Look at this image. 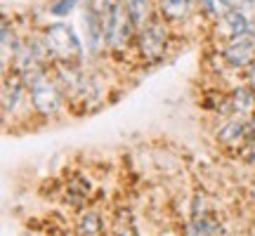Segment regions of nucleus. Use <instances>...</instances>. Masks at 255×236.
Masks as SVG:
<instances>
[{
	"mask_svg": "<svg viewBox=\"0 0 255 236\" xmlns=\"http://www.w3.org/2000/svg\"><path fill=\"white\" fill-rule=\"evenodd\" d=\"M45 47L47 52H52L64 64H73L76 59H81V52H83L81 40L73 33V28L69 24H62V21L50 24L45 28Z\"/></svg>",
	"mask_w": 255,
	"mask_h": 236,
	"instance_id": "obj_1",
	"label": "nucleus"
},
{
	"mask_svg": "<svg viewBox=\"0 0 255 236\" xmlns=\"http://www.w3.org/2000/svg\"><path fill=\"white\" fill-rule=\"evenodd\" d=\"M21 81L31 85V102H33V107H36L40 114H55L59 107H62V97H59V90H57L55 83H50L45 78V73L33 69V71H28L21 76Z\"/></svg>",
	"mask_w": 255,
	"mask_h": 236,
	"instance_id": "obj_2",
	"label": "nucleus"
},
{
	"mask_svg": "<svg viewBox=\"0 0 255 236\" xmlns=\"http://www.w3.org/2000/svg\"><path fill=\"white\" fill-rule=\"evenodd\" d=\"M165 50V28L158 21H149L139 28V52L146 62H156Z\"/></svg>",
	"mask_w": 255,
	"mask_h": 236,
	"instance_id": "obj_3",
	"label": "nucleus"
},
{
	"mask_svg": "<svg viewBox=\"0 0 255 236\" xmlns=\"http://www.w3.org/2000/svg\"><path fill=\"white\" fill-rule=\"evenodd\" d=\"M218 33L229 38V43L239 40V38H246L251 33V21H248L246 12L244 9H229L225 17L218 19Z\"/></svg>",
	"mask_w": 255,
	"mask_h": 236,
	"instance_id": "obj_4",
	"label": "nucleus"
},
{
	"mask_svg": "<svg viewBox=\"0 0 255 236\" xmlns=\"http://www.w3.org/2000/svg\"><path fill=\"white\" fill-rule=\"evenodd\" d=\"M225 62L234 69H244V66H251L255 62V43L248 40V38H239V40H232L227 47H225Z\"/></svg>",
	"mask_w": 255,
	"mask_h": 236,
	"instance_id": "obj_5",
	"label": "nucleus"
},
{
	"mask_svg": "<svg viewBox=\"0 0 255 236\" xmlns=\"http://www.w3.org/2000/svg\"><path fill=\"white\" fill-rule=\"evenodd\" d=\"M161 5V14L170 21H182L189 14L191 0H158Z\"/></svg>",
	"mask_w": 255,
	"mask_h": 236,
	"instance_id": "obj_6",
	"label": "nucleus"
},
{
	"mask_svg": "<svg viewBox=\"0 0 255 236\" xmlns=\"http://www.w3.org/2000/svg\"><path fill=\"white\" fill-rule=\"evenodd\" d=\"M232 109L237 114H253L255 111V92L251 88H237L232 95Z\"/></svg>",
	"mask_w": 255,
	"mask_h": 236,
	"instance_id": "obj_7",
	"label": "nucleus"
},
{
	"mask_svg": "<svg viewBox=\"0 0 255 236\" xmlns=\"http://www.w3.org/2000/svg\"><path fill=\"white\" fill-rule=\"evenodd\" d=\"M244 135H246V123L241 118H232V120H227L225 125L220 127V139L225 144H237Z\"/></svg>",
	"mask_w": 255,
	"mask_h": 236,
	"instance_id": "obj_8",
	"label": "nucleus"
},
{
	"mask_svg": "<svg viewBox=\"0 0 255 236\" xmlns=\"http://www.w3.org/2000/svg\"><path fill=\"white\" fill-rule=\"evenodd\" d=\"M123 2V7L128 9V14L132 19V24L135 28H142L146 24V14H149V9H146V0H121Z\"/></svg>",
	"mask_w": 255,
	"mask_h": 236,
	"instance_id": "obj_9",
	"label": "nucleus"
},
{
	"mask_svg": "<svg viewBox=\"0 0 255 236\" xmlns=\"http://www.w3.org/2000/svg\"><path fill=\"white\" fill-rule=\"evenodd\" d=\"M21 83L24 81H19V78H14L12 83H5V90H2V109H5V114L17 107L19 95H21Z\"/></svg>",
	"mask_w": 255,
	"mask_h": 236,
	"instance_id": "obj_10",
	"label": "nucleus"
},
{
	"mask_svg": "<svg viewBox=\"0 0 255 236\" xmlns=\"http://www.w3.org/2000/svg\"><path fill=\"white\" fill-rule=\"evenodd\" d=\"M199 5L203 9V14H208L213 19H222L232 9L227 0H199Z\"/></svg>",
	"mask_w": 255,
	"mask_h": 236,
	"instance_id": "obj_11",
	"label": "nucleus"
},
{
	"mask_svg": "<svg viewBox=\"0 0 255 236\" xmlns=\"http://www.w3.org/2000/svg\"><path fill=\"white\" fill-rule=\"evenodd\" d=\"M78 229H81L83 236H97L100 234V229H102V222H100V218H97L95 213H88V215H83L81 218Z\"/></svg>",
	"mask_w": 255,
	"mask_h": 236,
	"instance_id": "obj_12",
	"label": "nucleus"
},
{
	"mask_svg": "<svg viewBox=\"0 0 255 236\" xmlns=\"http://www.w3.org/2000/svg\"><path fill=\"white\" fill-rule=\"evenodd\" d=\"M76 2H78V0H55V2H52V12H55L57 17H64V14H69V12L76 7Z\"/></svg>",
	"mask_w": 255,
	"mask_h": 236,
	"instance_id": "obj_13",
	"label": "nucleus"
},
{
	"mask_svg": "<svg viewBox=\"0 0 255 236\" xmlns=\"http://www.w3.org/2000/svg\"><path fill=\"white\" fill-rule=\"evenodd\" d=\"M248 81H251V85H253V90H255V62L248 66Z\"/></svg>",
	"mask_w": 255,
	"mask_h": 236,
	"instance_id": "obj_14",
	"label": "nucleus"
},
{
	"mask_svg": "<svg viewBox=\"0 0 255 236\" xmlns=\"http://www.w3.org/2000/svg\"><path fill=\"white\" fill-rule=\"evenodd\" d=\"M121 236H135V234H132V232H123V234H121Z\"/></svg>",
	"mask_w": 255,
	"mask_h": 236,
	"instance_id": "obj_15",
	"label": "nucleus"
},
{
	"mask_svg": "<svg viewBox=\"0 0 255 236\" xmlns=\"http://www.w3.org/2000/svg\"><path fill=\"white\" fill-rule=\"evenodd\" d=\"M251 127H253V132H255V118H253V123H251Z\"/></svg>",
	"mask_w": 255,
	"mask_h": 236,
	"instance_id": "obj_16",
	"label": "nucleus"
},
{
	"mask_svg": "<svg viewBox=\"0 0 255 236\" xmlns=\"http://www.w3.org/2000/svg\"><path fill=\"white\" fill-rule=\"evenodd\" d=\"M251 5H255V0H251Z\"/></svg>",
	"mask_w": 255,
	"mask_h": 236,
	"instance_id": "obj_17",
	"label": "nucleus"
}]
</instances>
